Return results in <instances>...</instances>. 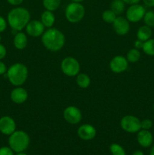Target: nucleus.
Returning a JSON list of instances; mask_svg holds the SVG:
<instances>
[{
    "instance_id": "38",
    "label": "nucleus",
    "mask_w": 154,
    "mask_h": 155,
    "mask_svg": "<svg viewBox=\"0 0 154 155\" xmlns=\"http://www.w3.org/2000/svg\"><path fill=\"white\" fill-rule=\"evenodd\" d=\"M149 155H154V145L151 148L150 152H149Z\"/></svg>"
},
{
    "instance_id": "36",
    "label": "nucleus",
    "mask_w": 154,
    "mask_h": 155,
    "mask_svg": "<svg viewBox=\"0 0 154 155\" xmlns=\"http://www.w3.org/2000/svg\"><path fill=\"white\" fill-rule=\"evenodd\" d=\"M125 4L128 5H134V4H137L140 0H122Z\"/></svg>"
},
{
    "instance_id": "24",
    "label": "nucleus",
    "mask_w": 154,
    "mask_h": 155,
    "mask_svg": "<svg viewBox=\"0 0 154 155\" xmlns=\"http://www.w3.org/2000/svg\"><path fill=\"white\" fill-rule=\"evenodd\" d=\"M143 51L149 56H154V39H149L143 42Z\"/></svg>"
},
{
    "instance_id": "8",
    "label": "nucleus",
    "mask_w": 154,
    "mask_h": 155,
    "mask_svg": "<svg viewBox=\"0 0 154 155\" xmlns=\"http://www.w3.org/2000/svg\"><path fill=\"white\" fill-rule=\"evenodd\" d=\"M146 10L141 5H131L126 11V19L129 22L137 23L143 18Z\"/></svg>"
},
{
    "instance_id": "25",
    "label": "nucleus",
    "mask_w": 154,
    "mask_h": 155,
    "mask_svg": "<svg viewBox=\"0 0 154 155\" xmlns=\"http://www.w3.org/2000/svg\"><path fill=\"white\" fill-rule=\"evenodd\" d=\"M116 18H117V15L111 9L105 10L102 14L103 21H105L107 24H113Z\"/></svg>"
},
{
    "instance_id": "26",
    "label": "nucleus",
    "mask_w": 154,
    "mask_h": 155,
    "mask_svg": "<svg viewBox=\"0 0 154 155\" xmlns=\"http://www.w3.org/2000/svg\"><path fill=\"white\" fill-rule=\"evenodd\" d=\"M110 151L112 155H126L125 149L117 143H113L110 146Z\"/></svg>"
},
{
    "instance_id": "37",
    "label": "nucleus",
    "mask_w": 154,
    "mask_h": 155,
    "mask_svg": "<svg viewBox=\"0 0 154 155\" xmlns=\"http://www.w3.org/2000/svg\"><path fill=\"white\" fill-rule=\"evenodd\" d=\"M132 155H144V154H143V152L142 151H139V150H137V151H134Z\"/></svg>"
},
{
    "instance_id": "18",
    "label": "nucleus",
    "mask_w": 154,
    "mask_h": 155,
    "mask_svg": "<svg viewBox=\"0 0 154 155\" xmlns=\"http://www.w3.org/2000/svg\"><path fill=\"white\" fill-rule=\"evenodd\" d=\"M41 22L43 24L45 27L51 28L55 22V16L53 12L45 10V12H42L41 15Z\"/></svg>"
},
{
    "instance_id": "4",
    "label": "nucleus",
    "mask_w": 154,
    "mask_h": 155,
    "mask_svg": "<svg viewBox=\"0 0 154 155\" xmlns=\"http://www.w3.org/2000/svg\"><path fill=\"white\" fill-rule=\"evenodd\" d=\"M30 142V136L23 130H16L9 136L8 145L14 152H24L29 147Z\"/></svg>"
},
{
    "instance_id": "5",
    "label": "nucleus",
    "mask_w": 154,
    "mask_h": 155,
    "mask_svg": "<svg viewBox=\"0 0 154 155\" xmlns=\"http://www.w3.org/2000/svg\"><path fill=\"white\" fill-rule=\"evenodd\" d=\"M85 13V7L80 2L69 3L65 9V17L69 22L75 24L83 19Z\"/></svg>"
},
{
    "instance_id": "20",
    "label": "nucleus",
    "mask_w": 154,
    "mask_h": 155,
    "mask_svg": "<svg viewBox=\"0 0 154 155\" xmlns=\"http://www.w3.org/2000/svg\"><path fill=\"white\" fill-rule=\"evenodd\" d=\"M76 83L82 89H86L91 84V79L85 74H79L76 76Z\"/></svg>"
},
{
    "instance_id": "32",
    "label": "nucleus",
    "mask_w": 154,
    "mask_h": 155,
    "mask_svg": "<svg viewBox=\"0 0 154 155\" xmlns=\"http://www.w3.org/2000/svg\"><path fill=\"white\" fill-rule=\"evenodd\" d=\"M7 68H6V65L5 64L4 62H2V61H0V75H3L5 73H7Z\"/></svg>"
},
{
    "instance_id": "7",
    "label": "nucleus",
    "mask_w": 154,
    "mask_h": 155,
    "mask_svg": "<svg viewBox=\"0 0 154 155\" xmlns=\"http://www.w3.org/2000/svg\"><path fill=\"white\" fill-rule=\"evenodd\" d=\"M120 126L124 131L128 133H136L141 130L140 120L133 115H126L120 120Z\"/></svg>"
},
{
    "instance_id": "33",
    "label": "nucleus",
    "mask_w": 154,
    "mask_h": 155,
    "mask_svg": "<svg viewBox=\"0 0 154 155\" xmlns=\"http://www.w3.org/2000/svg\"><path fill=\"white\" fill-rule=\"evenodd\" d=\"M143 41L140 40V39H137V40L134 42V48H137V49H140V48H143Z\"/></svg>"
},
{
    "instance_id": "42",
    "label": "nucleus",
    "mask_w": 154,
    "mask_h": 155,
    "mask_svg": "<svg viewBox=\"0 0 154 155\" xmlns=\"http://www.w3.org/2000/svg\"><path fill=\"white\" fill-rule=\"evenodd\" d=\"M153 110H154V104H153Z\"/></svg>"
},
{
    "instance_id": "12",
    "label": "nucleus",
    "mask_w": 154,
    "mask_h": 155,
    "mask_svg": "<svg viewBox=\"0 0 154 155\" xmlns=\"http://www.w3.org/2000/svg\"><path fill=\"white\" fill-rule=\"evenodd\" d=\"M16 131V123L14 120L8 116L0 118V132L6 136H10Z\"/></svg>"
},
{
    "instance_id": "31",
    "label": "nucleus",
    "mask_w": 154,
    "mask_h": 155,
    "mask_svg": "<svg viewBox=\"0 0 154 155\" xmlns=\"http://www.w3.org/2000/svg\"><path fill=\"white\" fill-rule=\"evenodd\" d=\"M6 54H7V50H6V48L2 45V44L0 43V61L5 57Z\"/></svg>"
},
{
    "instance_id": "11",
    "label": "nucleus",
    "mask_w": 154,
    "mask_h": 155,
    "mask_svg": "<svg viewBox=\"0 0 154 155\" xmlns=\"http://www.w3.org/2000/svg\"><path fill=\"white\" fill-rule=\"evenodd\" d=\"M26 32L27 34L32 37H39L42 36L45 32V26L43 25L41 21L33 20L30 21L26 26Z\"/></svg>"
},
{
    "instance_id": "39",
    "label": "nucleus",
    "mask_w": 154,
    "mask_h": 155,
    "mask_svg": "<svg viewBox=\"0 0 154 155\" xmlns=\"http://www.w3.org/2000/svg\"><path fill=\"white\" fill-rule=\"evenodd\" d=\"M72 2H80L81 3L82 2H83L84 0H72Z\"/></svg>"
},
{
    "instance_id": "15",
    "label": "nucleus",
    "mask_w": 154,
    "mask_h": 155,
    "mask_svg": "<svg viewBox=\"0 0 154 155\" xmlns=\"http://www.w3.org/2000/svg\"><path fill=\"white\" fill-rule=\"evenodd\" d=\"M28 98V92L25 89L17 86L11 92V99L15 104H23Z\"/></svg>"
},
{
    "instance_id": "9",
    "label": "nucleus",
    "mask_w": 154,
    "mask_h": 155,
    "mask_svg": "<svg viewBox=\"0 0 154 155\" xmlns=\"http://www.w3.org/2000/svg\"><path fill=\"white\" fill-rule=\"evenodd\" d=\"M63 116L65 121L72 125L79 124L82 117L81 110L75 106L66 107L63 110Z\"/></svg>"
},
{
    "instance_id": "10",
    "label": "nucleus",
    "mask_w": 154,
    "mask_h": 155,
    "mask_svg": "<svg viewBox=\"0 0 154 155\" xmlns=\"http://www.w3.org/2000/svg\"><path fill=\"white\" fill-rule=\"evenodd\" d=\"M128 67V61L126 58L122 55L115 56L110 63V68L115 74H121L125 72Z\"/></svg>"
},
{
    "instance_id": "1",
    "label": "nucleus",
    "mask_w": 154,
    "mask_h": 155,
    "mask_svg": "<svg viewBox=\"0 0 154 155\" xmlns=\"http://www.w3.org/2000/svg\"><path fill=\"white\" fill-rule=\"evenodd\" d=\"M42 42L45 48L51 51H58L65 45V36L60 30L48 28L42 36Z\"/></svg>"
},
{
    "instance_id": "2",
    "label": "nucleus",
    "mask_w": 154,
    "mask_h": 155,
    "mask_svg": "<svg viewBox=\"0 0 154 155\" xmlns=\"http://www.w3.org/2000/svg\"><path fill=\"white\" fill-rule=\"evenodd\" d=\"M30 21V13L27 8L17 7L8 14V23L12 30L21 31Z\"/></svg>"
},
{
    "instance_id": "28",
    "label": "nucleus",
    "mask_w": 154,
    "mask_h": 155,
    "mask_svg": "<svg viewBox=\"0 0 154 155\" xmlns=\"http://www.w3.org/2000/svg\"><path fill=\"white\" fill-rule=\"evenodd\" d=\"M140 125H141V130H149L152 127V121L149 119H144L140 121Z\"/></svg>"
},
{
    "instance_id": "27",
    "label": "nucleus",
    "mask_w": 154,
    "mask_h": 155,
    "mask_svg": "<svg viewBox=\"0 0 154 155\" xmlns=\"http://www.w3.org/2000/svg\"><path fill=\"white\" fill-rule=\"evenodd\" d=\"M143 19L145 25L149 27H154V12H152V11L146 12Z\"/></svg>"
},
{
    "instance_id": "41",
    "label": "nucleus",
    "mask_w": 154,
    "mask_h": 155,
    "mask_svg": "<svg viewBox=\"0 0 154 155\" xmlns=\"http://www.w3.org/2000/svg\"><path fill=\"white\" fill-rule=\"evenodd\" d=\"M1 40H2V36L1 35H0V42H1Z\"/></svg>"
},
{
    "instance_id": "17",
    "label": "nucleus",
    "mask_w": 154,
    "mask_h": 155,
    "mask_svg": "<svg viewBox=\"0 0 154 155\" xmlns=\"http://www.w3.org/2000/svg\"><path fill=\"white\" fill-rule=\"evenodd\" d=\"M27 43H28V39L25 33L19 32L15 34L14 38V45L17 49H24L27 47Z\"/></svg>"
},
{
    "instance_id": "30",
    "label": "nucleus",
    "mask_w": 154,
    "mask_h": 155,
    "mask_svg": "<svg viewBox=\"0 0 154 155\" xmlns=\"http://www.w3.org/2000/svg\"><path fill=\"white\" fill-rule=\"evenodd\" d=\"M7 27V22L3 17L0 16V33L5 31Z\"/></svg>"
},
{
    "instance_id": "3",
    "label": "nucleus",
    "mask_w": 154,
    "mask_h": 155,
    "mask_svg": "<svg viewBox=\"0 0 154 155\" xmlns=\"http://www.w3.org/2000/svg\"><path fill=\"white\" fill-rule=\"evenodd\" d=\"M6 74L9 82L13 86H21L27 81L28 68L22 63H15L8 69Z\"/></svg>"
},
{
    "instance_id": "6",
    "label": "nucleus",
    "mask_w": 154,
    "mask_h": 155,
    "mask_svg": "<svg viewBox=\"0 0 154 155\" xmlns=\"http://www.w3.org/2000/svg\"><path fill=\"white\" fill-rule=\"evenodd\" d=\"M60 68L63 74L68 77H75L79 74L80 64L73 57H66L63 59Z\"/></svg>"
},
{
    "instance_id": "21",
    "label": "nucleus",
    "mask_w": 154,
    "mask_h": 155,
    "mask_svg": "<svg viewBox=\"0 0 154 155\" xmlns=\"http://www.w3.org/2000/svg\"><path fill=\"white\" fill-rule=\"evenodd\" d=\"M125 3L122 0H113L110 5V9L116 15H119L125 11Z\"/></svg>"
},
{
    "instance_id": "13",
    "label": "nucleus",
    "mask_w": 154,
    "mask_h": 155,
    "mask_svg": "<svg viewBox=\"0 0 154 155\" xmlns=\"http://www.w3.org/2000/svg\"><path fill=\"white\" fill-rule=\"evenodd\" d=\"M97 130L95 127L91 124H83L79 127L77 130V135L81 139L84 141H89L95 138Z\"/></svg>"
},
{
    "instance_id": "34",
    "label": "nucleus",
    "mask_w": 154,
    "mask_h": 155,
    "mask_svg": "<svg viewBox=\"0 0 154 155\" xmlns=\"http://www.w3.org/2000/svg\"><path fill=\"white\" fill-rule=\"evenodd\" d=\"M7 1L8 2L10 5H11L17 6L21 5V3L24 2V0H7Z\"/></svg>"
},
{
    "instance_id": "22",
    "label": "nucleus",
    "mask_w": 154,
    "mask_h": 155,
    "mask_svg": "<svg viewBox=\"0 0 154 155\" xmlns=\"http://www.w3.org/2000/svg\"><path fill=\"white\" fill-rule=\"evenodd\" d=\"M140 58V52L139 49L137 48H131L128 51L126 55V59L130 63H136Z\"/></svg>"
},
{
    "instance_id": "14",
    "label": "nucleus",
    "mask_w": 154,
    "mask_h": 155,
    "mask_svg": "<svg viewBox=\"0 0 154 155\" xmlns=\"http://www.w3.org/2000/svg\"><path fill=\"white\" fill-rule=\"evenodd\" d=\"M113 27L116 33L119 36H125L129 32V21L122 17H117L113 23Z\"/></svg>"
},
{
    "instance_id": "29",
    "label": "nucleus",
    "mask_w": 154,
    "mask_h": 155,
    "mask_svg": "<svg viewBox=\"0 0 154 155\" xmlns=\"http://www.w3.org/2000/svg\"><path fill=\"white\" fill-rule=\"evenodd\" d=\"M0 155H14V151L10 147L0 148Z\"/></svg>"
},
{
    "instance_id": "19",
    "label": "nucleus",
    "mask_w": 154,
    "mask_h": 155,
    "mask_svg": "<svg viewBox=\"0 0 154 155\" xmlns=\"http://www.w3.org/2000/svg\"><path fill=\"white\" fill-rule=\"evenodd\" d=\"M152 35V31L151 28L148 26L144 25L140 27L137 32V39L145 42L151 38Z\"/></svg>"
},
{
    "instance_id": "23",
    "label": "nucleus",
    "mask_w": 154,
    "mask_h": 155,
    "mask_svg": "<svg viewBox=\"0 0 154 155\" xmlns=\"http://www.w3.org/2000/svg\"><path fill=\"white\" fill-rule=\"evenodd\" d=\"M61 0H42V4L46 10L54 12L60 6Z\"/></svg>"
},
{
    "instance_id": "35",
    "label": "nucleus",
    "mask_w": 154,
    "mask_h": 155,
    "mask_svg": "<svg viewBox=\"0 0 154 155\" xmlns=\"http://www.w3.org/2000/svg\"><path fill=\"white\" fill-rule=\"evenodd\" d=\"M143 2L148 7H154V0H143Z\"/></svg>"
},
{
    "instance_id": "40",
    "label": "nucleus",
    "mask_w": 154,
    "mask_h": 155,
    "mask_svg": "<svg viewBox=\"0 0 154 155\" xmlns=\"http://www.w3.org/2000/svg\"><path fill=\"white\" fill-rule=\"evenodd\" d=\"M16 155H27V154L24 152H20V153H18Z\"/></svg>"
},
{
    "instance_id": "16",
    "label": "nucleus",
    "mask_w": 154,
    "mask_h": 155,
    "mask_svg": "<svg viewBox=\"0 0 154 155\" xmlns=\"http://www.w3.org/2000/svg\"><path fill=\"white\" fill-rule=\"evenodd\" d=\"M137 141L139 145L143 148H149L152 145L153 142L152 135L149 130H140L137 132Z\"/></svg>"
}]
</instances>
